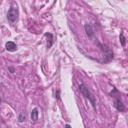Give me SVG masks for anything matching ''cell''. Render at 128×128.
I'll use <instances>...</instances> for the list:
<instances>
[{
	"mask_svg": "<svg viewBox=\"0 0 128 128\" xmlns=\"http://www.w3.org/2000/svg\"><path fill=\"white\" fill-rule=\"evenodd\" d=\"M38 116H39L38 109H37V108H34V109L31 111V120L37 121V120H38Z\"/></svg>",
	"mask_w": 128,
	"mask_h": 128,
	"instance_id": "cell-6",
	"label": "cell"
},
{
	"mask_svg": "<svg viewBox=\"0 0 128 128\" xmlns=\"http://www.w3.org/2000/svg\"><path fill=\"white\" fill-rule=\"evenodd\" d=\"M18 15H19L18 9L16 7H11L7 12V19L10 22H15L18 19Z\"/></svg>",
	"mask_w": 128,
	"mask_h": 128,
	"instance_id": "cell-2",
	"label": "cell"
},
{
	"mask_svg": "<svg viewBox=\"0 0 128 128\" xmlns=\"http://www.w3.org/2000/svg\"><path fill=\"white\" fill-rule=\"evenodd\" d=\"M5 48H6V50L9 51V52H14V51L17 50V45H16L13 41H8V42H6V44H5Z\"/></svg>",
	"mask_w": 128,
	"mask_h": 128,
	"instance_id": "cell-5",
	"label": "cell"
},
{
	"mask_svg": "<svg viewBox=\"0 0 128 128\" xmlns=\"http://www.w3.org/2000/svg\"><path fill=\"white\" fill-rule=\"evenodd\" d=\"M0 104H1V97H0Z\"/></svg>",
	"mask_w": 128,
	"mask_h": 128,
	"instance_id": "cell-9",
	"label": "cell"
},
{
	"mask_svg": "<svg viewBox=\"0 0 128 128\" xmlns=\"http://www.w3.org/2000/svg\"><path fill=\"white\" fill-rule=\"evenodd\" d=\"M26 120V116L23 114V113H20V115H19V117H18V121L19 122H23V121H25Z\"/></svg>",
	"mask_w": 128,
	"mask_h": 128,
	"instance_id": "cell-8",
	"label": "cell"
},
{
	"mask_svg": "<svg viewBox=\"0 0 128 128\" xmlns=\"http://www.w3.org/2000/svg\"><path fill=\"white\" fill-rule=\"evenodd\" d=\"M79 90H80L81 94H82L86 99H88V101L91 103V105L93 106V108L96 110V99H95L94 94H93L84 84H80V85H79Z\"/></svg>",
	"mask_w": 128,
	"mask_h": 128,
	"instance_id": "cell-1",
	"label": "cell"
},
{
	"mask_svg": "<svg viewBox=\"0 0 128 128\" xmlns=\"http://www.w3.org/2000/svg\"><path fill=\"white\" fill-rule=\"evenodd\" d=\"M119 38H120V42H121V45L124 47V46H125V44H126V39H125V37H124V34H123V32H121V33H120V36H119Z\"/></svg>",
	"mask_w": 128,
	"mask_h": 128,
	"instance_id": "cell-7",
	"label": "cell"
},
{
	"mask_svg": "<svg viewBox=\"0 0 128 128\" xmlns=\"http://www.w3.org/2000/svg\"><path fill=\"white\" fill-rule=\"evenodd\" d=\"M114 106H115V108H116L118 111H120V112H124V111H125V105L123 104L122 100H121L119 97L114 100Z\"/></svg>",
	"mask_w": 128,
	"mask_h": 128,
	"instance_id": "cell-3",
	"label": "cell"
},
{
	"mask_svg": "<svg viewBox=\"0 0 128 128\" xmlns=\"http://www.w3.org/2000/svg\"><path fill=\"white\" fill-rule=\"evenodd\" d=\"M84 29H85V32L86 34L88 35L89 38H93L94 37V30H93V27L91 24H85L84 25Z\"/></svg>",
	"mask_w": 128,
	"mask_h": 128,
	"instance_id": "cell-4",
	"label": "cell"
}]
</instances>
